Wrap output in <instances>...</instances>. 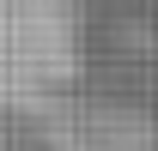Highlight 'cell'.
I'll return each instance as SVG.
<instances>
[{"instance_id": "obj_1", "label": "cell", "mask_w": 158, "mask_h": 151, "mask_svg": "<svg viewBox=\"0 0 158 151\" xmlns=\"http://www.w3.org/2000/svg\"><path fill=\"white\" fill-rule=\"evenodd\" d=\"M79 0H0V109L49 115L73 85Z\"/></svg>"}, {"instance_id": "obj_2", "label": "cell", "mask_w": 158, "mask_h": 151, "mask_svg": "<svg viewBox=\"0 0 158 151\" xmlns=\"http://www.w3.org/2000/svg\"><path fill=\"white\" fill-rule=\"evenodd\" d=\"M43 133L55 151H134V121L116 103H79L61 97L55 109L43 115Z\"/></svg>"}]
</instances>
